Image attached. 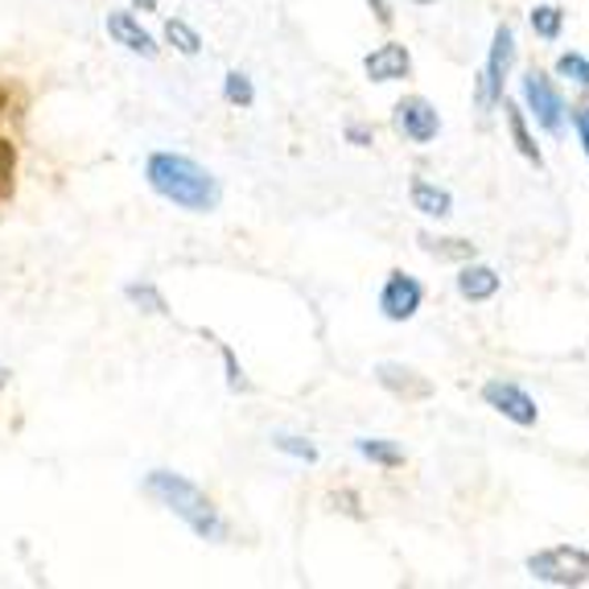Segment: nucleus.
I'll return each mask as SVG.
<instances>
[{
  "label": "nucleus",
  "instance_id": "nucleus-1",
  "mask_svg": "<svg viewBox=\"0 0 589 589\" xmlns=\"http://www.w3.org/2000/svg\"><path fill=\"white\" fill-rule=\"evenodd\" d=\"M144 182H149L153 194H161L165 202H173L177 211H190V215H211L223 202L219 177L194 158H186V153H165V149L149 153Z\"/></svg>",
  "mask_w": 589,
  "mask_h": 589
},
{
  "label": "nucleus",
  "instance_id": "nucleus-2",
  "mask_svg": "<svg viewBox=\"0 0 589 589\" xmlns=\"http://www.w3.org/2000/svg\"><path fill=\"white\" fill-rule=\"evenodd\" d=\"M141 490L149 499H158L170 516H177L186 524L190 532L199 540H211V545H223L227 540V519L219 516V507L211 504V495L202 487H194L186 475H173V470H149L141 483Z\"/></svg>",
  "mask_w": 589,
  "mask_h": 589
},
{
  "label": "nucleus",
  "instance_id": "nucleus-3",
  "mask_svg": "<svg viewBox=\"0 0 589 589\" xmlns=\"http://www.w3.org/2000/svg\"><path fill=\"white\" fill-rule=\"evenodd\" d=\"M511 62H516V29L499 26L495 29V38H490V54H487V67L478 71L475 79V100H478V115H490L504 100V83L507 74H511Z\"/></svg>",
  "mask_w": 589,
  "mask_h": 589
},
{
  "label": "nucleus",
  "instance_id": "nucleus-4",
  "mask_svg": "<svg viewBox=\"0 0 589 589\" xmlns=\"http://www.w3.org/2000/svg\"><path fill=\"white\" fill-rule=\"evenodd\" d=\"M524 569H528L536 581H545V586H561V589L586 586L589 581V548H581V545L540 548V552L528 557Z\"/></svg>",
  "mask_w": 589,
  "mask_h": 589
},
{
  "label": "nucleus",
  "instance_id": "nucleus-5",
  "mask_svg": "<svg viewBox=\"0 0 589 589\" xmlns=\"http://www.w3.org/2000/svg\"><path fill=\"white\" fill-rule=\"evenodd\" d=\"M519 95H524V103H528V112L536 115V124L545 132H552V136H561L565 132V100L561 91H557V83L548 79L545 71H524V79H519Z\"/></svg>",
  "mask_w": 589,
  "mask_h": 589
},
{
  "label": "nucleus",
  "instance_id": "nucleus-6",
  "mask_svg": "<svg viewBox=\"0 0 589 589\" xmlns=\"http://www.w3.org/2000/svg\"><path fill=\"white\" fill-rule=\"evenodd\" d=\"M483 400H487V408H495L499 417L519 425V429H532L536 420H540L536 400L519 388V384H511V379H487V384H483Z\"/></svg>",
  "mask_w": 589,
  "mask_h": 589
},
{
  "label": "nucleus",
  "instance_id": "nucleus-7",
  "mask_svg": "<svg viewBox=\"0 0 589 589\" xmlns=\"http://www.w3.org/2000/svg\"><path fill=\"white\" fill-rule=\"evenodd\" d=\"M392 129L400 132L404 141L413 144H429L437 141V132H441V115L433 108L429 100H420V95H408L392 108Z\"/></svg>",
  "mask_w": 589,
  "mask_h": 589
},
{
  "label": "nucleus",
  "instance_id": "nucleus-8",
  "mask_svg": "<svg viewBox=\"0 0 589 589\" xmlns=\"http://www.w3.org/2000/svg\"><path fill=\"white\" fill-rule=\"evenodd\" d=\"M420 302H425V288H420L417 276L408 273H392L379 288V314L388 317V322H408V317H417Z\"/></svg>",
  "mask_w": 589,
  "mask_h": 589
},
{
  "label": "nucleus",
  "instance_id": "nucleus-9",
  "mask_svg": "<svg viewBox=\"0 0 589 589\" xmlns=\"http://www.w3.org/2000/svg\"><path fill=\"white\" fill-rule=\"evenodd\" d=\"M103 26H108V38H112L115 45H124L129 54H141V58H158L161 54L158 38H153V33H149V29L136 21V13L115 9V13L103 17Z\"/></svg>",
  "mask_w": 589,
  "mask_h": 589
},
{
  "label": "nucleus",
  "instance_id": "nucleus-10",
  "mask_svg": "<svg viewBox=\"0 0 589 589\" xmlns=\"http://www.w3.org/2000/svg\"><path fill=\"white\" fill-rule=\"evenodd\" d=\"M363 71L372 83H396V79H408L413 71V54H408V45L400 42H384L379 50L363 58Z\"/></svg>",
  "mask_w": 589,
  "mask_h": 589
},
{
  "label": "nucleus",
  "instance_id": "nucleus-11",
  "mask_svg": "<svg viewBox=\"0 0 589 589\" xmlns=\"http://www.w3.org/2000/svg\"><path fill=\"white\" fill-rule=\"evenodd\" d=\"M375 379H379V388H388L392 396H400V400H429L433 396L429 379L420 372H413V367H404V363H379V367H375Z\"/></svg>",
  "mask_w": 589,
  "mask_h": 589
},
{
  "label": "nucleus",
  "instance_id": "nucleus-12",
  "mask_svg": "<svg viewBox=\"0 0 589 589\" xmlns=\"http://www.w3.org/2000/svg\"><path fill=\"white\" fill-rule=\"evenodd\" d=\"M499 108H504L507 132H511V141H516L519 158L532 161L536 170H540V165H545V158H540V144H536V136L528 132V115H524V108H519L516 100H499Z\"/></svg>",
  "mask_w": 589,
  "mask_h": 589
},
{
  "label": "nucleus",
  "instance_id": "nucleus-13",
  "mask_svg": "<svg viewBox=\"0 0 589 589\" xmlns=\"http://www.w3.org/2000/svg\"><path fill=\"white\" fill-rule=\"evenodd\" d=\"M499 285H504V281H499V273H495L490 264H475V260H470L458 273V293L466 302H490V297L499 293Z\"/></svg>",
  "mask_w": 589,
  "mask_h": 589
},
{
  "label": "nucleus",
  "instance_id": "nucleus-14",
  "mask_svg": "<svg viewBox=\"0 0 589 589\" xmlns=\"http://www.w3.org/2000/svg\"><path fill=\"white\" fill-rule=\"evenodd\" d=\"M408 199H413V206H417L420 215H429V219H449V215H454V194H449L446 186H433L429 177H413Z\"/></svg>",
  "mask_w": 589,
  "mask_h": 589
},
{
  "label": "nucleus",
  "instance_id": "nucleus-15",
  "mask_svg": "<svg viewBox=\"0 0 589 589\" xmlns=\"http://www.w3.org/2000/svg\"><path fill=\"white\" fill-rule=\"evenodd\" d=\"M420 247L429 252V256L437 260H454V264H466V260H475L478 247L470 244V240H454V235H420Z\"/></svg>",
  "mask_w": 589,
  "mask_h": 589
},
{
  "label": "nucleus",
  "instance_id": "nucleus-16",
  "mask_svg": "<svg viewBox=\"0 0 589 589\" xmlns=\"http://www.w3.org/2000/svg\"><path fill=\"white\" fill-rule=\"evenodd\" d=\"M355 449H359L367 461L384 466V470H396V466H404V449L396 446V441H388V437H359V441H355Z\"/></svg>",
  "mask_w": 589,
  "mask_h": 589
},
{
  "label": "nucleus",
  "instance_id": "nucleus-17",
  "mask_svg": "<svg viewBox=\"0 0 589 589\" xmlns=\"http://www.w3.org/2000/svg\"><path fill=\"white\" fill-rule=\"evenodd\" d=\"M165 42H170L177 54H186V58L202 54V33L190 26V21H182V17H170V21H165Z\"/></svg>",
  "mask_w": 589,
  "mask_h": 589
},
{
  "label": "nucleus",
  "instance_id": "nucleus-18",
  "mask_svg": "<svg viewBox=\"0 0 589 589\" xmlns=\"http://www.w3.org/2000/svg\"><path fill=\"white\" fill-rule=\"evenodd\" d=\"M124 297H129L136 309H144V314L170 317V302H165V297H161V288L149 285V281H132V285H124Z\"/></svg>",
  "mask_w": 589,
  "mask_h": 589
},
{
  "label": "nucleus",
  "instance_id": "nucleus-19",
  "mask_svg": "<svg viewBox=\"0 0 589 589\" xmlns=\"http://www.w3.org/2000/svg\"><path fill=\"white\" fill-rule=\"evenodd\" d=\"M528 21H532L536 38H545V42H557L565 29V13L557 4H536L532 13H528Z\"/></svg>",
  "mask_w": 589,
  "mask_h": 589
},
{
  "label": "nucleus",
  "instance_id": "nucleus-20",
  "mask_svg": "<svg viewBox=\"0 0 589 589\" xmlns=\"http://www.w3.org/2000/svg\"><path fill=\"white\" fill-rule=\"evenodd\" d=\"M223 100L231 108H252L256 103V87H252V79L244 71H227L223 74Z\"/></svg>",
  "mask_w": 589,
  "mask_h": 589
},
{
  "label": "nucleus",
  "instance_id": "nucleus-21",
  "mask_svg": "<svg viewBox=\"0 0 589 589\" xmlns=\"http://www.w3.org/2000/svg\"><path fill=\"white\" fill-rule=\"evenodd\" d=\"M17 190V144L0 136V202H9Z\"/></svg>",
  "mask_w": 589,
  "mask_h": 589
},
{
  "label": "nucleus",
  "instance_id": "nucleus-22",
  "mask_svg": "<svg viewBox=\"0 0 589 589\" xmlns=\"http://www.w3.org/2000/svg\"><path fill=\"white\" fill-rule=\"evenodd\" d=\"M273 449H281V454H288V458H297V461H309V466L317 461V446L314 441H305V437H297V433H273Z\"/></svg>",
  "mask_w": 589,
  "mask_h": 589
},
{
  "label": "nucleus",
  "instance_id": "nucleus-23",
  "mask_svg": "<svg viewBox=\"0 0 589 589\" xmlns=\"http://www.w3.org/2000/svg\"><path fill=\"white\" fill-rule=\"evenodd\" d=\"M557 74L561 79H569L573 87H581V91H589V58L577 54V50H569V54L557 58Z\"/></svg>",
  "mask_w": 589,
  "mask_h": 589
},
{
  "label": "nucleus",
  "instance_id": "nucleus-24",
  "mask_svg": "<svg viewBox=\"0 0 589 589\" xmlns=\"http://www.w3.org/2000/svg\"><path fill=\"white\" fill-rule=\"evenodd\" d=\"M223 367H227V388L231 392H247V375H244V367H240V359H235V351H231L227 343H223Z\"/></svg>",
  "mask_w": 589,
  "mask_h": 589
},
{
  "label": "nucleus",
  "instance_id": "nucleus-25",
  "mask_svg": "<svg viewBox=\"0 0 589 589\" xmlns=\"http://www.w3.org/2000/svg\"><path fill=\"white\" fill-rule=\"evenodd\" d=\"M346 141L355 144V149H367V144H375V132L367 124H346Z\"/></svg>",
  "mask_w": 589,
  "mask_h": 589
},
{
  "label": "nucleus",
  "instance_id": "nucleus-26",
  "mask_svg": "<svg viewBox=\"0 0 589 589\" xmlns=\"http://www.w3.org/2000/svg\"><path fill=\"white\" fill-rule=\"evenodd\" d=\"M573 129H577V141H581V149H586V158H589V108H577L573 112Z\"/></svg>",
  "mask_w": 589,
  "mask_h": 589
},
{
  "label": "nucleus",
  "instance_id": "nucleus-27",
  "mask_svg": "<svg viewBox=\"0 0 589 589\" xmlns=\"http://www.w3.org/2000/svg\"><path fill=\"white\" fill-rule=\"evenodd\" d=\"M334 507H338V511H346V516H351V519H359V516H363V511H359V499H355L351 490H343V495H334Z\"/></svg>",
  "mask_w": 589,
  "mask_h": 589
},
{
  "label": "nucleus",
  "instance_id": "nucleus-28",
  "mask_svg": "<svg viewBox=\"0 0 589 589\" xmlns=\"http://www.w3.org/2000/svg\"><path fill=\"white\" fill-rule=\"evenodd\" d=\"M367 4H372V13H375L379 26H392V21H396V13H392V0H367Z\"/></svg>",
  "mask_w": 589,
  "mask_h": 589
},
{
  "label": "nucleus",
  "instance_id": "nucleus-29",
  "mask_svg": "<svg viewBox=\"0 0 589 589\" xmlns=\"http://www.w3.org/2000/svg\"><path fill=\"white\" fill-rule=\"evenodd\" d=\"M132 9H141V13H158V0H132Z\"/></svg>",
  "mask_w": 589,
  "mask_h": 589
},
{
  "label": "nucleus",
  "instance_id": "nucleus-30",
  "mask_svg": "<svg viewBox=\"0 0 589 589\" xmlns=\"http://www.w3.org/2000/svg\"><path fill=\"white\" fill-rule=\"evenodd\" d=\"M0 115H9V87L0 83Z\"/></svg>",
  "mask_w": 589,
  "mask_h": 589
},
{
  "label": "nucleus",
  "instance_id": "nucleus-31",
  "mask_svg": "<svg viewBox=\"0 0 589 589\" xmlns=\"http://www.w3.org/2000/svg\"><path fill=\"white\" fill-rule=\"evenodd\" d=\"M9 379H13V372H9V367H0V388H9Z\"/></svg>",
  "mask_w": 589,
  "mask_h": 589
},
{
  "label": "nucleus",
  "instance_id": "nucleus-32",
  "mask_svg": "<svg viewBox=\"0 0 589 589\" xmlns=\"http://www.w3.org/2000/svg\"><path fill=\"white\" fill-rule=\"evenodd\" d=\"M417 4H433V0H417Z\"/></svg>",
  "mask_w": 589,
  "mask_h": 589
}]
</instances>
